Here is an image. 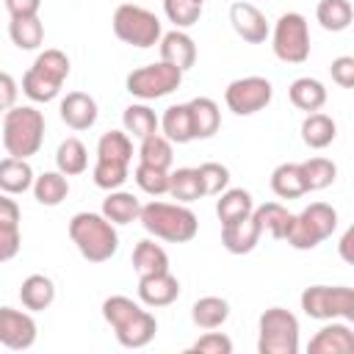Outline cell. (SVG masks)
<instances>
[{
  "label": "cell",
  "mask_w": 354,
  "mask_h": 354,
  "mask_svg": "<svg viewBox=\"0 0 354 354\" xmlns=\"http://www.w3.org/2000/svg\"><path fill=\"white\" fill-rule=\"evenodd\" d=\"M102 318L111 324L119 346L124 348H144L158 332L155 315L127 296H108L102 301Z\"/></svg>",
  "instance_id": "obj_1"
},
{
  "label": "cell",
  "mask_w": 354,
  "mask_h": 354,
  "mask_svg": "<svg viewBox=\"0 0 354 354\" xmlns=\"http://www.w3.org/2000/svg\"><path fill=\"white\" fill-rule=\"evenodd\" d=\"M138 221L149 235L169 241V243H188L194 241L199 230L194 210H188L185 205H171V202H158V199L141 205Z\"/></svg>",
  "instance_id": "obj_2"
},
{
  "label": "cell",
  "mask_w": 354,
  "mask_h": 354,
  "mask_svg": "<svg viewBox=\"0 0 354 354\" xmlns=\"http://www.w3.org/2000/svg\"><path fill=\"white\" fill-rule=\"evenodd\" d=\"M69 238L88 263H105L119 249V235L102 213H75L69 218Z\"/></svg>",
  "instance_id": "obj_3"
},
{
  "label": "cell",
  "mask_w": 354,
  "mask_h": 354,
  "mask_svg": "<svg viewBox=\"0 0 354 354\" xmlns=\"http://www.w3.org/2000/svg\"><path fill=\"white\" fill-rule=\"evenodd\" d=\"M44 141V116L33 105H11L3 116V147L11 158H30Z\"/></svg>",
  "instance_id": "obj_4"
},
{
  "label": "cell",
  "mask_w": 354,
  "mask_h": 354,
  "mask_svg": "<svg viewBox=\"0 0 354 354\" xmlns=\"http://www.w3.org/2000/svg\"><path fill=\"white\" fill-rule=\"evenodd\" d=\"M66 77H69V58L61 50H44L36 55L33 66L22 75V91L33 102H50L58 97Z\"/></svg>",
  "instance_id": "obj_5"
},
{
  "label": "cell",
  "mask_w": 354,
  "mask_h": 354,
  "mask_svg": "<svg viewBox=\"0 0 354 354\" xmlns=\"http://www.w3.org/2000/svg\"><path fill=\"white\" fill-rule=\"evenodd\" d=\"M335 227H337V210L326 202H313L299 216L290 213L282 241H288L293 249H315L321 241H326L335 232Z\"/></svg>",
  "instance_id": "obj_6"
},
{
  "label": "cell",
  "mask_w": 354,
  "mask_h": 354,
  "mask_svg": "<svg viewBox=\"0 0 354 354\" xmlns=\"http://www.w3.org/2000/svg\"><path fill=\"white\" fill-rule=\"evenodd\" d=\"M260 354H296L299 351V321L285 307H268L257 324Z\"/></svg>",
  "instance_id": "obj_7"
},
{
  "label": "cell",
  "mask_w": 354,
  "mask_h": 354,
  "mask_svg": "<svg viewBox=\"0 0 354 354\" xmlns=\"http://www.w3.org/2000/svg\"><path fill=\"white\" fill-rule=\"evenodd\" d=\"M113 33L116 39L133 47H155L163 36L160 19L149 8L136 6V3H122L113 11Z\"/></svg>",
  "instance_id": "obj_8"
},
{
  "label": "cell",
  "mask_w": 354,
  "mask_h": 354,
  "mask_svg": "<svg viewBox=\"0 0 354 354\" xmlns=\"http://www.w3.org/2000/svg\"><path fill=\"white\" fill-rule=\"evenodd\" d=\"M301 310L315 321H354V290L346 285H310L301 293Z\"/></svg>",
  "instance_id": "obj_9"
},
{
  "label": "cell",
  "mask_w": 354,
  "mask_h": 354,
  "mask_svg": "<svg viewBox=\"0 0 354 354\" xmlns=\"http://www.w3.org/2000/svg\"><path fill=\"white\" fill-rule=\"evenodd\" d=\"M274 55L285 64H304L310 58V28L307 19L296 11H288L277 19L274 36H271Z\"/></svg>",
  "instance_id": "obj_10"
},
{
  "label": "cell",
  "mask_w": 354,
  "mask_h": 354,
  "mask_svg": "<svg viewBox=\"0 0 354 354\" xmlns=\"http://www.w3.org/2000/svg\"><path fill=\"white\" fill-rule=\"evenodd\" d=\"M183 83V72L166 61H158V64H147V66H138L127 75L124 86L133 97L138 100H158V97H166L171 91H177Z\"/></svg>",
  "instance_id": "obj_11"
},
{
  "label": "cell",
  "mask_w": 354,
  "mask_h": 354,
  "mask_svg": "<svg viewBox=\"0 0 354 354\" xmlns=\"http://www.w3.org/2000/svg\"><path fill=\"white\" fill-rule=\"evenodd\" d=\"M271 97H274V86H271V80H266L260 75L238 77L224 91V102L235 116H252V113L263 111L271 102Z\"/></svg>",
  "instance_id": "obj_12"
},
{
  "label": "cell",
  "mask_w": 354,
  "mask_h": 354,
  "mask_svg": "<svg viewBox=\"0 0 354 354\" xmlns=\"http://www.w3.org/2000/svg\"><path fill=\"white\" fill-rule=\"evenodd\" d=\"M36 343V321L30 313L0 307V346L11 351H25Z\"/></svg>",
  "instance_id": "obj_13"
},
{
  "label": "cell",
  "mask_w": 354,
  "mask_h": 354,
  "mask_svg": "<svg viewBox=\"0 0 354 354\" xmlns=\"http://www.w3.org/2000/svg\"><path fill=\"white\" fill-rule=\"evenodd\" d=\"M230 22L235 28V33L249 41V44H263L268 39V22H266V14L252 6V3H232L230 6Z\"/></svg>",
  "instance_id": "obj_14"
},
{
  "label": "cell",
  "mask_w": 354,
  "mask_h": 354,
  "mask_svg": "<svg viewBox=\"0 0 354 354\" xmlns=\"http://www.w3.org/2000/svg\"><path fill=\"white\" fill-rule=\"evenodd\" d=\"M260 235H263V230H260V224L254 221L252 213L243 216V218L221 224V243L230 254H249L257 246Z\"/></svg>",
  "instance_id": "obj_15"
},
{
  "label": "cell",
  "mask_w": 354,
  "mask_h": 354,
  "mask_svg": "<svg viewBox=\"0 0 354 354\" xmlns=\"http://www.w3.org/2000/svg\"><path fill=\"white\" fill-rule=\"evenodd\" d=\"M177 296H180V282L171 271L144 274L138 279V299L147 307H169Z\"/></svg>",
  "instance_id": "obj_16"
},
{
  "label": "cell",
  "mask_w": 354,
  "mask_h": 354,
  "mask_svg": "<svg viewBox=\"0 0 354 354\" xmlns=\"http://www.w3.org/2000/svg\"><path fill=\"white\" fill-rule=\"evenodd\" d=\"M307 351L310 354H348V351H354V332L348 324L329 321L307 343Z\"/></svg>",
  "instance_id": "obj_17"
},
{
  "label": "cell",
  "mask_w": 354,
  "mask_h": 354,
  "mask_svg": "<svg viewBox=\"0 0 354 354\" xmlns=\"http://www.w3.org/2000/svg\"><path fill=\"white\" fill-rule=\"evenodd\" d=\"M158 47H160V61L177 66L180 72L191 69L194 61H196V44H194V39H191L185 30H180V28L163 33L160 41H158Z\"/></svg>",
  "instance_id": "obj_18"
},
{
  "label": "cell",
  "mask_w": 354,
  "mask_h": 354,
  "mask_svg": "<svg viewBox=\"0 0 354 354\" xmlns=\"http://www.w3.org/2000/svg\"><path fill=\"white\" fill-rule=\"evenodd\" d=\"M61 119L72 130H88L97 122V102L86 91H69L61 100Z\"/></svg>",
  "instance_id": "obj_19"
},
{
  "label": "cell",
  "mask_w": 354,
  "mask_h": 354,
  "mask_svg": "<svg viewBox=\"0 0 354 354\" xmlns=\"http://www.w3.org/2000/svg\"><path fill=\"white\" fill-rule=\"evenodd\" d=\"M53 299H55V285H53L50 277L30 274V277L22 279V285H19V301H22L25 310H30V313L47 310L53 304Z\"/></svg>",
  "instance_id": "obj_20"
},
{
  "label": "cell",
  "mask_w": 354,
  "mask_h": 354,
  "mask_svg": "<svg viewBox=\"0 0 354 354\" xmlns=\"http://www.w3.org/2000/svg\"><path fill=\"white\" fill-rule=\"evenodd\" d=\"M33 185V169L25 158H3L0 160V191L3 194H25Z\"/></svg>",
  "instance_id": "obj_21"
},
{
  "label": "cell",
  "mask_w": 354,
  "mask_h": 354,
  "mask_svg": "<svg viewBox=\"0 0 354 354\" xmlns=\"http://www.w3.org/2000/svg\"><path fill=\"white\" fill-rule=\"evenodd\" d=\"M191 111V124H194V138H210L221 127V113L218 105L210 97H194L188 102Z\"/></svg>",
  "instance_id": "obj_22"
},
{
  "label": "cell",
  "mask_w": 354,
  "mask_h": 354,
  "mask_svg": "<svg viewBox=\"0 0 354 354\" xmlns=\"http://www.w3.org/2000/svg\"><path fill=\"white\" fill-rule=\"evenodd\" d=\"M335 136H337V124H335L332 116H326V113H321V111H313V113L304 116V122H301V141H304L310 149H324V147H329V144L335 141Z\"/></svg>",
  "instance_id": "obj_23"
},
{
  "label": "cell",
  "mask_w": 354,
  "mask_h": 354,
  "mask_svg": "<svg viewBox=\"0 0 354 354\" xmlns=\"http://www.w3.org/2000/svg\"><path fill=\"white\" fill-rule=\"evenodd\" d=\"M160 130L171 144H188L194 141V124H191V111L188 102L183 105H169L160 116Z\"/></svg>",
  "instance_id": "obj_24"
},
{
  "label": "cell",
  "mask_w": 354,
  "mask_h": 354,
  "mask_svg": "<svg viewBox=\"0 0 354 354\" xmlns=\"http://www.w3.org/2000/svg\"><path fill=\"white\" fill-rule=\"evenodd\" d=\"M141 213V202L138 196H133L130 191H108V196L102 199V216L111 224H130L136 221Z\"/></svg>",
  "instance_id": "obj_25"
},
{
  "label": "cell",
  "mask_w": 354,
  "mask_h": 354,
  "mask_svg": "<svg viewBox=\"0 0 354 354\" xmlns=\"http://www.w3.org/2000/svg\"><path fill=\"white\" fill-rule=\"evenodd\" d=\"M288 97H290V102H293L299 111L313 113V111H321V108H324V102H326V88H324V83L315 80V77H296V80L290 83V88H288Z\"/></svg>",
  "instance_id": "obj_26"
},
{
  "label": "cell",
  "mask_w": 354,
  "mask_h": 354,
  "mask_svg": "<svg viewBox=\"0 0 354 354\" xmlns=\"http://www.w3.org/2000/svg\"><path fill=\"white\" fill-rule=\"evenodd\" d=\"M33 196H36V202L39 205H44V207H55V205H61L64 199H66V194H69V180H66V174H61V171H44V174H39V177H33Z\"/></svg>",
  "instance_id": "obj_27"
},
{
  "label": "cell",
  "mask_w": 354,
  "mask_h": 354,
  "mask_svg": "<svg viewBox=\"0 0 354 354\" xmlns=\"http://www.w3.org/2000/svg\"><path fill=\"white\" fill-rule=\"evenodd\" d=\"M230 318V304L221 296H202L191 307V321L199 329H218Z\"/></svg>",
  "instance_id": "obj_28"
},
{
  "label": "cell",
  "mask_w": 354,
  "mask_h": 354,
  "mask_svg": "<svg viewBox=\"0 0 354 354\" xmlns=\"http://www.w3.org/2000/svg\"><path fill=\"white\" fill-rule=\"evenodd\" d=\"M254 210V202H252V194L246 188H224L218 194V202H216V216L221 224L227 221H235V218H243Z\"/></svg>",
  "instance_id": "obj_29"
},
{
  "label": "cell",
  "mask_w": 354,
  "mask_h": 354,
  "mask_svg": "<svg viewBox=\"0 0 354 354\" xmlns=\"http://www.w3.org/2000/svg\"><path fill=\"white\" fill-rule=\"evenodd\" d=\"M133 268L138 271V277L144 274H160V271H169V254L160 243L144 238L136 243L133 249Z\"/></svg>",
  "instance_id": "obj_30"
},
{
  "label": "cell",
  "mask_w": 354,
  "mask_h": 354,
  "mask_svg": "<svg viewBox=\"0 0 354 354\" xmlns=\"http://www.w3.org/2000/svg\"><path fill=\"white\" fill-rule=\"evenodd\" d=\"M271 191L279 199H299V196H304L307 188H304V177H301L299 163H279L271 171Z\"/></svg>",
  "instance_id": "obj_31"
},
{
  "label": "cell",
  "mask_w": 354,
  "mask_h": 354,
  "mask_svg": "<svg viewBox=\"0 0 354 354\" xmlns=\"http://www.w3.org/2000/svg\"><path fill=\"white\" fill-rule=\"evenodd\" d=\"M122 124H124V133L133 136V138H147L152 133H158L160 127V119L155 116V111L144 102H136V105H127L124 113H122Z\"/></svg>",
  "instance_id": "obj_32"
},
{
  "label": "cell",
  "mask_w": 354,
  "mask_h": 354,
  "mask_svg": "<svg viewBox=\"0 0 354 354\" xmlns=\"http://www.w3.org/2000/svg\"><path fill=\"white\" fill-rule=\"evenodd\" d=\"M8 36L19 50H36L44 41V25H41L39 14H33V17H11Z\"/></svg>",
  "instance_id": "obj_33"
},
{
  "label": "cell",
  "mask_w": 354,
  "mask_h": 354,
  "mask_svg": "<svg viewBox=\"0 0 354 354\" xmlns=\"http://www.w3.org/2000/svg\"><path fill=\"white\" fill-rule=\"evenodd\" d=\"M55 166L61 174L66 177H75V174H83L86 166H88V152L83 147L80 138H64L55 149Z\"/></svg>",
  "instance_id": "obj_34"
},
{
  "label": "cell",
  "mask_w": 354,
  "mask_h": 354,
  "mask_svg": "<svg viewBox=\"0 0 354 354\" xmlns=\"http://www.w3.org/2000/svg\"><path fill=\"white\" fill-rule=\"evenodd\" d=\"M97 160H113V163H127L133 160V141L124 130H108L102 133L97 144Z\"/></svg>",
  "instance_id": "obj_35"
},
{
  "label": "cell",
  "mask_w": 354,
  "mask_h": 354,
  "mask_svg": "<svg viewBox=\"0 0 354 354\" xmlns=\"http://www.w3.org/2000/svg\"><path fill=\"white\" fill-rule=\"evenodd\" d=\"M351 17H354V8L348 0H318V8H315V19L321 22L324 30H346L351 25Z\"/></svg>",
  "instance_id": "obj_36"
},
{
  "label": "cell",
  "mask_w": 354,
  "mask_h": 354,
  "mask_svg": "<svg viewBox=\"0 0 354 354\" xmlns=\"http://www.w3.org/2000/svg\"><path fill=\"white\" fill-rule=\"evenodd\" d=\"M301 177H304V188L307 191H321L329 188L337 177V166L329 158H307L304 163H299Z\"/></svg>",
  "instance_id": "obj_37"
},
{
  "label": "cell",
  "mask_w": 354,
  "mask_h": 354,
  "mask_svg": "<svg viewBox=\"0 0 354 354\" xmlns=\"http://www.w3.org/2000/svg\"><path fill=\"white\" fill-rule=\"evenodd\" d=\"M169 194H171L177 202H196L199 196H205L199 171H196V169H188V166L171 171V174H169Z\"/></svg>",
  "instance_id": "obj_38"
},
{
  "label": "cell",
  "mask_w": 354,
  "mask_h": 354,
  "mask_svg": "<svg viewBox=\"0 0 354 354\" xmlns=\"http://www.w3.org/2000/svg\"><path fill=\"white\" fill-rule=\"evenodd\" d=\"M252 216H254V221L260 224L263 232H268L271 238L282 241V235H285V230H288V221H290L288 207H282L279 202H266V205L254 207Z\"/></svg>",
  "instance_id": "obj_39"
},
{
  "label": "cell",
  "mask_w": 354,
  "mask_h": 354,
  "mask_svg": "<svg viewBox=\"0 0 354 354\" xmlns=\"http://www.w3.org/2000/svg\"><path fill=\"white\" fill-rule=\"evenodd\" d=\"M171 141L160 133H152L147 138H141V147H138V160L141 163H149V166H158V169H169L171 166Z\"/></svg>",
  "instance_id": "obj_40"
},
{
  "label": "cell",
  "mask_w": 354,
  "mask_h": 354,
  "mask_svg": "<svg viewBox=\"0 0 354 354\" xmlns=\"http://www.w3.org/2000/svg\"><path fill=\"white\" fill-rule=\"evenodd\" d=\"M133 180L136 185L149 194V196H160V194H169V169H158V166H149V163H138L136 171H133Z\"/></svg>",
  "instance_id": "obj_41"
},
{
  "label": "cell",
  "mask_w": 354,
  "mask_h": 354,
  "mask_svg": "<svg viewBox=\"0 0 354 354\" xmlns=\"http://www.w3.org/2000/svg\"><path fill=\"white\" fill-rule=\"evenodd\" d=\"M163 11L169 17V22H174V28H191L199 22L202 17V3L199 0H163Z\"/></svg>",
  "instance_id": "obj_42"
},
{
  "label": "cell",
  "mask_w": 354,
  "mask_h": 354,
  "mask_svg": "<svg viewBox=\"0 0 354 354\" xmlns=\"http://www.w3.org/2000/svg\"><path fill=\"white\" fill-rule=\"evenodd\" d=\"M196 171H199V180H202V191H205V196H218V194L230 185V169H227V166H221V163H216V160L202 163Z\"/></svg>",
  "instance_id": "obj_43"
},
{
  "label": "cell",
  "mask_w": 354,
  "mask_h": 354,
  "mask_svg": "<svg viewBox=\"0 0 354 354\" xmlns=\"http://www.w3.org/2000/svg\"><path fill=\"white\" fill-rule=\"evenodd\" d=\"M127 180V163H113V160H97L94 163V183L102 191H116Z\"/></svg>",
  "instance_id": "obj_44"
},
{
  "label": "cell",
  "mask_w": 354,
  "mask_h": 354,
  "mask_svg": "<svg viewBox=\"0 0 354 354\" xmlns=\"http://www.w3.org/2000/svg\"><path fill=\"white\" fill-rule=\"evenodd\" d=\"M191 351H196V354H230L232 351V340L227 335H221V332H207L191 346Z\"/></svg>",
  "instance_id": "obj_45"
},
{
  "label": "cell",
  "mask_w": 354,
  "mask_h": 354,
  "mask_svg": "<svg viewBox=\"0 0 354 354\" xmlns=\"http://www.w3.org/2000/svg\"><path fill=\"white\" fill-rule=\"evenodd\" d=\"M329 72H332V80H335L340 88H351V86H354V58H351V55L335 58L332 66H329Z\"/></svg>",
  "instance_id": "obj_46"
},
{
  "label": "cell",
  "mask_w": 354,
  "mask_h": 354,
  "mask_svg": "<svg viewBox=\"0 0 354 354\" xmlns=\"http://www.w3.org/2000/svg\"><path fill=\"white\" fill-rule=\"evenodd\" d=\"M19 246H22L19 227H6V224H0V263L17 257Z\"/></svg>",
  "instance_id": "obj_47"
},
{
  "label": "cell",
  "mask_w": 354,
  "mask_h": 354,
  "mask_svg": "<svg viewBox=\"0 0 354 354\" xmlns=\"http://www.w3.org/2000/svg\"><path fill=\"white\" fill-rule=\"evenodd\" d=\"M0 224L19 227V205L11 199V194H3V191H0Z\"/></svg>",
  "instance_id": "obj_48"
},
{
  "label": "cell",
  "mask_w": 354,
  "mask_h": 354,
  "mask_svg": "<svg viewBox=\"0 0 354 354\" xmlns=\"http://www.w3.org/2000/svg\"><path fill=\"white\" fill-rule=\"evenodd\" d=\"M17 80L8 75V72H0V108L8 111L14 102H17Z\"/></svg>",
  "instance_id": "obj_49"
},
{
  "label": "cell",
  "mask_w": 354,
  "mask_h": 354,
  "mask_svg": "<svg viewBox=\"0 0 354 354\" xmlns=\"http://www.w3.org/2000/svg\"><path fill=\"white\" fill-rule=\"evenodd\" d=\"M41 0H6V8L11 17H33L39 14Z\"/></svg>",
  "instance_id": "obj_50"
},
{
  "label": "cell",
  "mask_w": 354,
  "mask_h": 354,
  "mask_svg": "<svg viewBox=\"0 0 354 354\" xmlns=\"http://www.w3.org/2000/svg\"><path fill=\"white\" fill-rule=\"evenodd\" d=\"M351 241H354V230L348 227V230L343 232L340 243H337V249H340V257H343L346 263H354V254H351Z\"/></svg>",
  "instance_id": "obj_51"
},
{
  "label": "cell",
  "mask_w": 354,
  "mask_h": 354,
  "mask_svg": "<svg viewBox=\"0 0 354 354\" xmlns=\"http://www.w3.org/2000/svg\"><path fill=\"white\" fill-rule=\"evenodd\" d=\"M0 113H3V108H0Z\"/></svg>",
  "instance_id": "obj_52"
},
{
  "label": "cell",
  "mask_w": 354,
  "mask_h": 354,
  "mask_svg": "<svg viewBox=\"0 0 354 354\" xmlns=\"http://www.w3.org/2000/svg\"><path fill=\"white\" fill-rule=\"evenodd\" d=\"M199 3H205V0H199Z\"/></svg>",
  "instance_id": "obj_53"
}]
</instances>
